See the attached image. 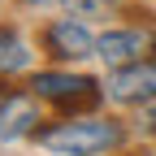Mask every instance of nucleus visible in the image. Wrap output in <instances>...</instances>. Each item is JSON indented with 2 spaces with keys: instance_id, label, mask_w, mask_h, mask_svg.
<instances>
[{
  "instance_id": "39448f33",
  "label": "nucleus",
  "mask_w": 156,
  "mask_h": 156,
  "mask_svg": "<svg viewBox=\"0 0 156 156\" xmlns=\"http://www.w3.org/2000/svg\"><path fill=\"white\" fill-rule=\"evenodd\" d=\"M95 56L108 65V69H122L134 61H152L156 56V35L152 30H104L100 44H95Z\"/></svg>"
},
{
  "instance_id": "7ed1b4c3",
  "label": "nucleus",
  "mask_w": 156,
  "mask_h": 156,
  "mask_svg": "<svg viewBox=\"0 0 156 156\" xmlns=\"http://www.w3.org/2000/svg\"><path fill=\"white\" fill-rule=\"evenodd\" d=\"M104 95L117 104H152L156 100V56L152 61H134V65H122V69H108L104 78Z\"/></svg>"
},
{
  "instance_id": "0eeeda50",
  "label": "nucleus",
  "mask_w": 156,
  "mask_h": 156,
  "mask_svg": "<svg viewBox=\"0 0 156 156\" xmlns=\"http://www.w3.org/2000/svg\"><path fill=\"white\" fill-rule=\"evenodd\" d=\"M26 65H30V48L13 30H0V78H9L17 69H26Z\"/></svg>"
},
{
  "instance_id": "f257e3e1",
  "label": "nucleus",
  "mask_w": 156,
  "mask_h": 156,
  "mask_svg": "<svg viewBox=\"0 0 156 156\" xmlns=\"http://www.w3.org/2000/svg\"><path fill=\"white\" fill-rule=\"evenodd\" d=\"M35 139L52 156H108L126 143V126L117 117H61L35 130Z\"/></svg>"
},
{
  "instance_id": "6e6552de",
  "label": "nucleus",
  "mask_w": 156,
  "mask_h": 156,
  "mask_svg": "<svg viewBox=\"0 0 156 156\" xmlns=\"http://www.w3.org/2000/svg\"><path fill=\"white\" fill-rule=\"evenodd\" d=\"M61 5L74 13V17H100L108 9V0H61Z\"/></svg>"
},
{
  "instance_id": "f03ea898",
  "label": "nucleus",
  "mask_w": 156,
  "mask_h": 156,
  "mask_svg": "<svg viewBox=\"0 0 156 156\" xmlns=\"http://www.w3.org/2000/svg\"><path fill=\"white\" fill-rule=\"evenodd\" d=\"M39 100H48V104H56L61 113H69V117H78V113H87V108H95L104 100V87L95 83V78H87V74H61V69H39L30 83H26Z\"/></svg>"
},
{
  "instance_id": "423d86ee",
  "label": "nucleus",
  "mask_w": 156,
  "mask_h": 156,
  "mask_svg": "<svg viewBox=\"0 0 156 156\" xmlns=\"http://www.w3.org/2000/svg\"><path fill=\"white\" fill-rule=\"evenodd\" d=\"M95 44H100V39L87 30L83 17H56L44 30V48L56 61H87V56H95Z\"/></svg>"
},
{
  "instance_id": "1a4fd4ad",
  "label": "nucleus",
  "mask_w": 156,
  "mask_h": 156,
  "mask_svg": "<svg viewBox=\"0 0 156 156\" xmlns=\"http://www.w3.org/2000/svg\"><path fill=\"white\" fill-rule=\"evenodd\" d=\"M26 9H48V5H56V0H22Z\"/></svg>"
},
{
  "instance_id": "20e7f679",
  "label": "nucleus",
  "mask_w": 156,
  "mask_h": 156,
  "mask_svg": "<svg viewBox=\"0 0 156 156\" xmlns=\"http://www.w3.org/2000/svg\"><path fill=\"white\" fill-rule=\"evenodd\" d=\"M39 95L35 91H17V87H0V143H17L26 134L39 130Z\"/></svg>"
}]
</instances>
